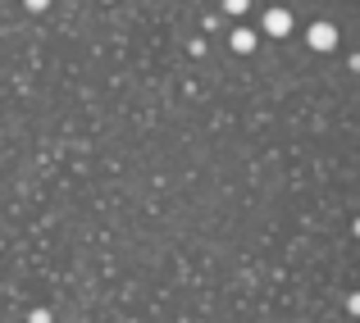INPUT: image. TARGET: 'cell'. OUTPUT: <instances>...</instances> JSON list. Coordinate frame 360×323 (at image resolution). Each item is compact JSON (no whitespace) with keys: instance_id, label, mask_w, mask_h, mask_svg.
<instances>
[{"instance_id":"6da1fadb","label":"cell","mask_w":360,"mask_h":323,"mask_svg":"<svg viewBox=\"0 0 360 323\" xmlns=\"http://www.w3.org/2000/svg\"><path fill=\"white\" fill-rule=\"evenodd\" d=\"M264 32L269 37H288L292 32V14L288 9H269V14H264Z\"/></svg>"},{"instance_id":"3957f363","label":"cell","mask_w":360,"mask_h":323,"mask_svg":"<svg viewBox=\"0 0 360 323\" xmlns=\"http://www.w3.org/2000/svg\"><path fill=\"white\" fill-rule=\"evenodd\" d=\"M233 46H238V51H251L255 37H251V32H238V37H233Z\"/></svg>"},{"instance_id":"7a4b0ae2","label":"cell","mask_w":360,"mask_h":323,"mask_svg":"<svg viewBox=\"0 0 360 323\" xmlns=\"http://www.w3.org/2000/svg\"><path fill=\"white\" fill-rule=\"evenodd\" d=\"M310 46H315V51H333L338 46V27L333 23H315L310 27Z\"/></svg>"},{"instance_id":"277c9868","label":"cell","mask_w":360,"mask_h":323,"mask_svg":"<svg viewBox=\"0 0 360 323\" xmlns=\"http://www.w3.org/2000/svg\"><path fill=\"white\" fill-rule=\"evenodd\" d=\"M352 315H360V296H352Z\"/></svg>"},{"instance_id":"5b68a950","label":"cell","mask_w":360,"mask_h":323,"mask_svg":"<svg viewBox=\"0 0 360 323\" xmlns=\"http://www.w3.org/2000/svg\"><path fill=\"white\" fill-rule=\"evenodd\" d=\"M356 237H360V218H356Z\"/></svg>"}]
</instances>
